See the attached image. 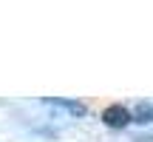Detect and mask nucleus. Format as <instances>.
Here are the masks:
<instances>
[{
	"label": "nucleus",
	"instance_id": "f257e3e1",
	"mask_svg": "<svg viewBox=\"0 0 153 142\" xmlns=\"http://www.w3.org/2000/svg\"><path fill=\"white\" fill-rule=\"evenodd\" d=\"M131 120H133V114L125 108V105H119V102H116V105H108V108L102 111V122H105V125H111V128H125Z\"/></svg>",
	"mask_w": 153,
	"mask_h": 142
},
{
	"label": "nucleus",
	"instance_id": "7ed1b4c3",
	"mask_svg": "<svg viewBox=\"0 0 153 142\" xmlns=\"http://www.w3.org/2000/svg\"><path fill=\"white\" fill-rule=\"evenodd\" d=\"M133 120L136 122H153V105L150 102H139L133 111Z\"/></svg>",
	"mask_w": 153,
	"mask_h": 142
},
{
	"label": "nucleus",
	"instance_id": "f03ea898",
	"mask_svg": "<svg viewBox=\"0 0 153 142\" xmlns=\"http://www.w3.org/2000/svg\"><path fill=\"white\" fill-rule=\"evenodd\" d=\"M45 102H48V105H57V108H65V111H71L74 117H85V114H88V108L79 102V99H65V97H45Z\"/></svg>",
	"mask_w": 153,
	"mask_h": 142
}]
</instances>
